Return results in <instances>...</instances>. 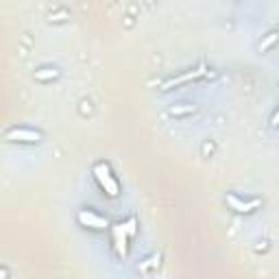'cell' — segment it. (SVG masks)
Segmentation results:
<instances>
[{"instance_id":"obj_10","label":"cell","mask_w":279,"mask_h":279,"mask_svg":"<svg viewBox=\"0 0 279 279\" xmlns=\"http://www.w3.org/2000/svg\"><path fill=\"white\" fill-rule=\"evenodd\" d=\"M192 111H194L192 105H188V107H170L172 116H183V113H192Z\"/></svg>"},{"instance_id":"obj_3","label":"cell","mask_w":279,"mask_h":279,"mask_svg":"<svg viewBox=\"0 0 279 279\" xmlns=\"http://www.w3.org/2000/svg\"><path fill=\"white\" fill-rule=\"evenodd\" d=\"M227 203L231 205V210L240 212V214H251L253 210L262 205V201H258V199H253V201H242V199H238L236 194H229V196H227Z\"/></svg>"},{"instance_id":"obj_7","label":"cell","mask_w":279,"mask_h":279,"mask_svg":"<svg viewBox=\"0 0 279 279\" xmlns=\"http://www.w3.org/2000/svg\"><path fill=\"white\" fill-rule=\"evenodd\" d=\"M57 77H59V70H51V68L35 72V79L37 81H51V79H57Z\"/></svg>"},{"instance_id":"obj_4","label":"cell","mask_w":279,"mask_h":279,"mask_svg":"<svg viewBox=\"0 0 279 279\" xmlns=\"http://www.w3.org/2000/svg\"><path fill=\"white\" fill-rule=\"evenodd\" d=\"M203 75H205V65H199L196 70H190V72H185V75H181V77L166 81L161 89L166 92V89H172V87H177V85H183V83H188V81H194V79H199V77H203Z\"/></svg>"},{"instance_id":"obj_5","label":"cell","mask_w":279,"mask_h":279,"mask_svg":"<svg viewBox=\"0 0 279 279\" xmlns=\"http://www.w3.org/2000/svg\"><path fill=\"white\" fill-rule=\"evenodd\" d=\"M7 140H15V142H37L39 133H37V131H33V129L18 127V129L7 131Z\"/></svg>"},{"instance_id":"obj_11","label":"cell","mask_w":279,"mask_h":279,"mask_svg":"<svg viewBox=\"0 0 279 279\" xmlns=\"http://www.w3.org/2000/svg\"><path fill=\"white\" fill-rule=\"evenodd\" d=\"M270 127H279V109L273 113V120H270Z\"/></svg>"},{"instance_id":"obj_6","label":"cell","mask_w":279,"mask_h":279,"mask_svg":"<svg viewBox=\"0 0 279 279\" xmlns=\"http://www.w3.org/2000/svg\"><path fill=\"white\" fill-rule=\"evenodd\" d=\"M127 238H129V234H127V229H125V225H116L113 227V242H116V253L120 258H125L127 255V251H129V247H127Z\"/></svg>"},{"instance_id":"obj_2","label":"cell","mask_w":279,"mask_h":279,"mask_svg":"<svg viewBox=\"0 0 279 279\" xmlns=\"http://www.w3.org/2000/svg\"><path fill=\"white\" fill-rule=\"evenodd\" d=\"M77 218H79V223L83 227H92V229H98V231H103V229L109 227L107 218L98 216V214H94V212H89V210H81Z\"/></svg>"},{"instance_id":"obj_8","label":"cell","mask_w":279,"mask_h":279,"mask_svg":"<svg viewBox=\"0 0 279 279\" xmlns=\"http://www.w3.org/2000/svg\"><path fill=\"white\" fill-rule=\"evenodd\" d=\"M122 225H125V229H127L129 238H133V236L137 234V220H135L133 216H131V218H127V220H125V223H122Z\"/></svg>"},{"instance_id":"obj_1","label":"cell","mask_w":279,"mask_h":279,"mask_svg":"<svg viewBox=\"0 0 279 279\" xmlns=\"http://www.w3.org/2000/svg\"><path fill=\"white\" fill-rule=\"evenodd\" d=\"M94 177H96L98 185H101L109 196H118L120 194V185H118L116 179H113L111 168L105 161H98L96 166H94Z\"/></svg>"},{"instance_id":"obj_9","label":"cell","mask_w":279,"mask_h":279,"mask_svg":"<svg viewBox=\"0 0 279 279\" xmlns=\"http://www.w3.org/2000/svg\"><path fill=\"white\" fill-rule=\"evenodd\" d=\"M277 37H279V33H268V37L260 44V51H266V48H270V46H273V44L277 42Z\"/></svg>"}]
</instances>
